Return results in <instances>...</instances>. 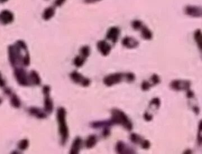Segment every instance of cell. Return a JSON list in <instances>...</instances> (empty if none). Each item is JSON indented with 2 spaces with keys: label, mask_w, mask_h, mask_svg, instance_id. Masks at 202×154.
<instances>
[{
  "label": "cell",
  "mask_w": 202,
  "mask_h": 154,
  "mask_svg": "<svg viewBox=\"0 0 202 154\" xmlns=\"http://www.w3.org/2000/svg\"><path fill=\"white\" fill-rule=\"evenodd\" d=\"M111 118L110 120L114 124L121 126L128 131H131L133 129V124L125 113L118 108H113L111 111Z\"/></svg>",
  "instance_id": "cell-1"
},
{
  "label": "cell",
  "mask_w": 202,
  "mask_h": 154,
  "mask_svg": "<svg viewBox=\"0 0 202 154\" xmlns=\"http://www.w3.org/2000/svg\"><path fill=\"white\" fill-rule=\"evenodd\" d=\"M66 111L64 108H60L57 110V121L62 145L65 144L69 138V130L66 124Z\"/></svg>",
  "instance_id": "cell-2"
},
{
  "label": "cell",
  "mask_w": 202,
  "mask_h": 154,
  "mask_svg": "<svg viewBox=\"0 0 202 154\" xmlns=\"http://www.w3.org/2000/svg\"><path fill=\"white\" fill-rule=\"evenodd\" d=\"M126 81V73L123 72H116L106 76L103 79V83L105 86L110 87L119 84L123 81Z\"/></svg>",
  "instance_id": "cell-3"
},
{
  "label": "cell",
  "mask_w": 202,
  "mask_h": 154,
  "mask_svg": "<svg viewBox=\"0 0 202 154\" xmlns=\"http://www.w3.org/2000/svg\"><path fill=\"white\" fill-rule=\"evenodd\" d=\"M191 82L189 80H174L170 83V88L176 92L188 91L191 87Z\"/></svg>",
  "instance_id": "cell-4"
},
{
  "label": "cell",
  "mask_w": 202,
  "mask_h": 154,
  "mask_svg": "<svg viewBox=\"0 0 202 154\" xmlns=\"http://www.w3.org/2000/svg\"><path fill=\"white\" fill-rule=\"evenodd\" d=\"M130 140L135 145L141 146L144 150H148L150 147V142L148 140L144 138L143 137L136 133H132L130 136Z\"/></svg>",
  "instance_id": "cell-5"
},
{
  "label": "cell",
  "mask_w": 202,
  "mask_h": 154,
  "mask_svg": "<svg viewBox=\"0 0 202 154\" xmlns=\"http://www.w3.org/2000/svg\"><path fill=\"white\" fill-rule=\"evenodd\" d=\"M115 150L117 154H136V151L131 146L128 145L123 141H119L116 143Z\"/></svg>",
  "instance_id": "cell-6"
},
{
  "label": "cell",
  "mask_w": 202,
  "mask_h": 154,
  "mask_svg": "<svg viewBox=\"0 0 202 154\" xmlns=\"http://www.w3.org/2000/svg\"><path fill=\"white\" fill-rule=\"evenodd\" d=\"M71 80L76 83L83 87H87L91 84V80L79 74L77 71H74L70 74Z\"/></svg>",
  "instance_id": "cell-7"
},
{
  "label": "cell",
  "mask_w": 202,
  "mask_h": 154,
  "mask_svg": "<svg viewBox=\"0 0 202 154\" xmlns=\"http://www.w3.org/2000/svg\"><path fill=\"white\" fill-rule=\"evenodd\" d=\"M120 34V30L118 27H111L107 31L106 38L113 43H116L119 40Z\"/></svg>",
  "instance_id": "cell-8"
},
{
  "label": "cell",
  "mask_w": 202,
  "mask_h": 154,
  "mask_svg": "<svg viewBox=\"0 0 202 154\" xmlns=\"http://www.w3.org/2000/svg\"><path fill=\"white\" fill-rule=\"evenodd\" d=\"M49 88L48 86H46L43 88V92L44 96V106L45 110L47 113H51L53 110L52 101L49 97Z\"/></svg>",
  "instance_id": "cell-9"
},
{
  "label": "cell",
  "mask_w": 202,
  "mask_h": 154,
  "mask_svg": "<svg viewBox=\"0 0 202 154\" xmlns=\"http://www.w3.org/2000/svg\"><path fill=\"white\" fill-rule=\"evenodd\" d=\"M186 15L192 17L199 18L202 16V9L200 7L195 6H187L185 10Z\"/></svg>",
  "instance_id": "cell-10"
},
{
  "label": "cell",
  "mask_w": 202,
  "mask_h": 154,
  "mask_svg": "<svg viewBox=\"0 0 202 154\" xmlns=\"http://www.w3.org/2000/svg\"><path fill=\"white\" fill-rule=\"evenodd\" d=\"M123 47L128 49L136 48L139 45V42L131 36H125L122 40Z\"/></svg>",
  "instance_id": "cell-11"
},
{
  "label": "cell",
  "mask_w": 202,
  "mask_h": 154,
  "mask_svg": "<svg viewBox=\"0 0 202 154\" xmlns=\"http://www.w3.org/2000/svg\"><path fill=\"white\" fill-rule=\"evenodd\" d=\"M97 47L101 54L104 56H108L112 49L111 46L105 40L100 41L97 44Z\"/></svg>",
  "instance_id": "cell-12"
},
{
  "label": "cell",
  "mask_w": 202,
  "mask_h": 154,
  "mask_svg": "<svg viewBox=\"0 0 202 154\" xmlns=\"http://www.w3.org/2000/svg\"><path fill=\"white\" fill-rule=\"evenodd\" d=\"M15 77H16L19 83L22 85H28V80L26 72L22 70H18L15 72Z\"/></svg>",
  "instance_id": "cell-13"
},
{
  "label": "cell",
  "mask_w": 202,
  "mask_h": 154,
  "mask_svg": "<svg viewBox=\"0 0 202 154\" xmlns=\"http://www.w3.org/2000/svg\"><path fill=\"white\" fill-rule=\"evenodd\" d=\"M82 142L83 141L80 137H77L75 138L71 147L70 154H76L79 153L82 147Z\"/></svg>",
  "instance_id": "cell-14"
},
{
  "label": "cell",
  "mask_w": 202,
  "mask_h": 154,
  "mask_svg": "<svg viewBox=\"0 0 202 154\" xmlns=\"http://www.w3.org/2000/svg\"><path fill=\"white\" fill-rule=\"evenodd\" d=\"M114 126V124L110 119L102 121H97L94 122L91 124V126L94 128H100L111 127V126Z\"/></svg>",
  "instance_id": "cell-15"
},
{
  "label": "cell",
  "mask_w": 202,
  "mask_h": 154,
  "mask_svg": "<svg viewBox=\"0 0 202 154\" xmlns=\"http://www.w3.org/2000/svg\"><path fill=\"white\" fill-rule=\"evenodd\" d=\"M97 142V137L94 135H91L88 137L85 141V146L88 149H91L94 147Z\"/></svg>",
  "instance_id": "cell-16"
},
{
  "label": "cell",
  "mask_w": 202,
  "mask_h": 154,
  "mask_svg": "<svg viewBox=\"0 0 202 154\" xmlns=\"http://www.w3.org/2000/svg\"><path fill=\"white\" fill-rule=\"evenodd\" d=\"M141 37L145 40H150L153 38V33L147 27H143L141 28Z\"/></svg>",
  "instance_id": "cell-17"
},
{
  "label": "cell",
  "mask_w": 202,
  "mask_h": 154,
  "mask_svg": "<svg viewBox=\"0 0 202 154\" xmlns=\"http://www.w3.org/2000/svg\"><path fill=\"white\" fill-rule=\"evenodd\" d=\"M194 39L195 40L200 50L202 49V32L201 29H198L194 33Z\"/></svg>",
  "instance_id": "cell-18"
},
{
  "label": "cell",
  "mask_w": 202,
  "mask_h": 154,
  "mask_svg": "<svg viewBox=\"0 0 202 154\" xmlns=\"http://www.w3.org/2000/svg\"><path fill=\"white\" fill-rule=\"evenodd\" d=\"M29 112L31 113V115L36 116L39 118H44L46 117V115L43 112H42L39 109L37 108H31L29 110Z\"/></svg>",
  "instance_id": "cell-19"
},
{
  "label": "cell",
  "mask_w": 202,
  "mask_h": 154,
  "mask_svg": "<svg viewBox=\"0 0 202 154\" xmlns=\"http://www.w3.org/2000/svg\"><path fill=\"white\" fill-rule=\"evenodd\" d=\"M161 104V102L158 97H154L150 103V107H154V108L157 110L159 109Z\"/></svg>",
  "instance_id": "cell-20"
},
{
  "label": "cell",
  "mask_w": 202,
  "mask_h": 154,
  "mask_svg": "<svg viewBox=\"0 0 202 154\" xmlns=\"http://www.w3.org/2000/svg\"><path fill=\"white\" fill-rule=\"evenodd\" d=\"M85 62V58L78 56L74 60V65L78 67H80L83 65Z\"/></svg>",
  "instance_id": "cell-21"
},
{
  "label": "cell",
  "mask_w": 202,
  "mask_h": 154,
  "mask_svg": "<svg viewBox=\"0 0 202 154\" xmlns=\"http://www.w3.org/2000/svg\"><path fill=\"white\" fill-rule=\"evenodd\" d=\"M152 86L153 85H152V84L147 80L143 81L141 84V89L144 92L148 91Z\"/></svg>",
  "instance_id": "cell-22"
},
{
  "label": "cell",
  "mask_w": 202,
  "mask_h": 154,
  "mask_svg": "<svg viewBox=\"0 0 202 154\" xmlns=\"http://www.w3.org/2000/svg\"><path fill=\"white\" fill-rule=\"evenodd\" d=\"M150 80L151 81V84L153 86L158 85L161 83V79H160L159 76L156 74L152 75V76L150 77Z\"/></svg>",
  "instance_id": "cell-23"
},
{
  "label": "cell",
  "mask_w": 202,
  "mask_h": 154,
  "mask_svg": "<svg viewBox=\"0 0 202 154\" xmlns=\"http://www.w3.org/2000/svg\"><path fill=\"white\" fill-rule=\"evenodd\" d=\"M197 142L199 146L202 145V121H201L198 126V135H197Z\"/></svg>",
  "instance_id": "cell-24"
},
{
  "label": "cell",
  "mask_w": 202,
  "mask_h": 154,
  "mask_svg": "<svg viewBox=\"0 0 202 154\" xmlns=\"http://www.w3.org/2000/svg\"><path fill=\"white\" fill-rule=\"evenodd\" d=\"M143 27V22L139 20H135L132 22V27L134 30H139Z\"/></svg>",
  "instance_id": "cell-25"
},
{
  "label": "cell",
  "mask_w": 202,
  "mask_h": 154,
  "mask_svg": "<svg viewBox=\"0 0 202 154\" xmlns=\"http://www.w3.org/2000/svg\"><path fill=\"white\" fill-rule=\"evenodd\" d=\"M31 77L32 78V81L35 84H40V79L39 76L34 71H32L31 73Z\"/></svg>",
  "instance_id": "cell-26"
},
{
  "label": "cell",
  "mask_w": 202,
  "mask_h": 154,
  "mask_svg": "<svg viewBox=\"0 0 202 154\" xmlns=\"http://www.w3.org/2000/svg\"><path fill=\"white\" fill-rule=\"evenodd\" d=\"M80 52L83 57H88L90 54V49L88 46H84L80 50Z\"/></svg>",
  "instance_id": "cell-27"
},
{
  "label": "cell",
  "mask_w": 202,
  "mask_h": 154,
  "mask_svg": "<svg viewBox=\"0 0 202 154\" xmlns=\"http://www.w3.org/2000/svg\"><path fill=\"white\" fill-rule=\"evenodd\" d=\"M19 148L21 150H25L28 146V141L27 140H24L19 143Z\"/></svg>",
  "instance_id": "cell-28"
},
{
  "label": "cell",
  "mask_w": 202,
  "mask_h": 154,
  "mask_svg": "<svg viewBox=\"0 0 202 154\" xmlns=\"http://www.w3.org/2000/svg\"><path fill=\"white\" fill-rule=\"evenodd\" d=\"M12 104H13V106H15V107H19L20 103L19 100L18 99V97H16V95L13 96L12 98V101H11Z\"/></svg>",
  "instance_id": "cell-29"
},
{
  "label": "cell",
  "mask_w": 202,
  "mask_h": 154,
  "mask_svg": "<svg viewBox=\"0 0 202 154\" xmlns=\"http://www.w3.org/2000/svg\"><path fill=\"white\" fill-rule=\"evenodd\" d=\"M143 117H144V118L145 121H147V122L152 121L153 120V115L150 114L148 112H145L144 114L143 115Z\"/></svg>",
  "instance_id": "cell-30"
},
{
  "label": "cell",
  "mask_w": 202,
  "mask_h": 154,
  "mask_svg": "<svg viewBox=\"0 0 202 154\" xmlns=\"http://www.w3.org/2000/svg\"><path fill=\"white\" fill-rule=\"evenodd\" d=\"M111 135V129L110 127H105L103 128L102 132V136L104 137H107Z\"/></svg>",
  "instance_id": "cell-31"
},
{
  "label": "cell",
  "mask_w": 202,
  "mask_h": 154,
  "mask_svg": "<svg viewBox=\"0 0 202 154\" xmlns=\"http://www.w3.org/2000/svg\"><path fill=\"white\" fill-rule=\"evenodd\" d=\"M186 97L188 99H192L194 97V93L190 89L188 90L186 92Z\"/></svg>",
  "instance_id": "cell-32"
},
{
  "label": "cell",
  "mask_w": 202,
  "mask_h": 154,
  "mask_svg": "<svg viewBox=\"0 0 202 154\" xmlns=\"http://www.w3.org/2000/svg\"><path fill=\"white\" fill-rule=\"evenodd\" d=\"M193 111L195 115H198L200 113V109L198 106H193Z\"/></svg>",
  "instance_id": "cell-33"
},
{
  "label": "cell",
  "mask_w": 202,
  "mask_h": 154,
  "mask_svg": "<svg viewBox=\"0 0 202 154\" xmlns=\"http://www.w3.org/2000/svg\"><path fill=\"white\" fill-rule=\"evenodd\" d=\"M192 151L190 149H187L184 152V154H192Z\"/></svg>",
  "instance_id": "cell-34"
},
{
  "label": "cell",
  "mask_w": 202,
  "mask_h": 154,
  "mask_svg": "<svg viewBox=\"0 0 202 154\" xmlns=\"http://www.w3.org/2000/svg\"><path fill=\"white\" fill-rule=\"evenodd\" d=\"M4 82L1 79V74H0V85L1 86H4Z\"/></svg>",
  "instance_id": "cell-35"
},
{
  "label": "cell",
  "mask_w": 202,
  "mask_h": 154,
  "mask_svg": "<svg viewBox=\"0 0 202 154\" xmlns=\"http://www.w3.org/2000/svg\"><path fill=\"white\" fill-rule=\"evenodd\" d=\"M93 1H95V0H93Z\"/></svg>",
  "instance_id": "cell-36"
}]
</instances>
